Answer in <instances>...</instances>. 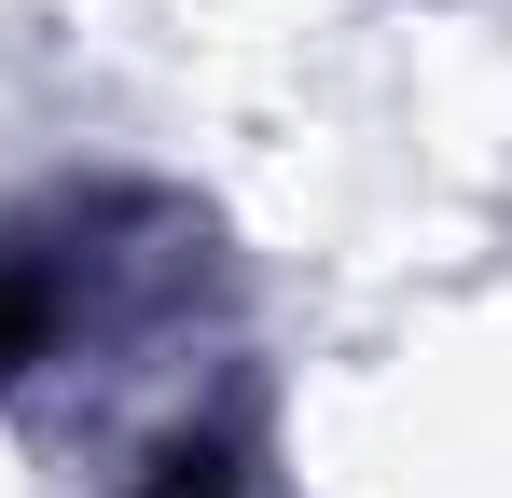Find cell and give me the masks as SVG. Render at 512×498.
Here are the masks:
<instances>
[{
    "label": "cell",
    "instance_id": "cell-1",
    "mask_svg": "<svg viewBox=\"0 0 512 498\" xmlns=\"http://www.w3.org/2000/svg\"><path fill=\"white\" fill-rule=\"evenodd\" d=\"M28 346H42V277L0 263V360H28Z\"/></svg>",
    "mask_w": 512,
    "mask_h": 498
}]
</instances>
